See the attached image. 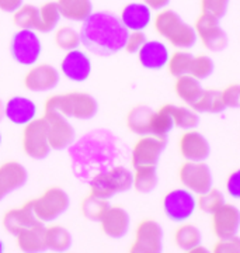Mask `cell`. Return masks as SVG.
I'll return each mask as SVG.
<instances>
[{
	"label": "cell",
	"mask_w": 240,
	"mask_h": 253,
	"mask_svg": "<svg viewBox=\"0 0 240 253\" xmlns=\"http://www.w3.org/2000/svg\"><path fill=\"white\" fill-rule=\"evenodd\" d=\"M129 31L118 16L108 11H94L80 28V45L98 56H111L125 46Z\"/></svg>",
	"instance_id": "1"
},
{
	"label": "cell",
	"mask_w": 240,
	"mask_h": 253,
	"mask_svg": "<svg viewBox=\"0 0 240 253\" xmlns=\"http://www.w3.org/2000/svg\"><path fill=\"white\" fill-rule=\"evenodd\" d=\"M155 30L160 37L180 49L193 48L197 42V33L174 10H160L153 20Z\"/></svg>",
	"instance_id": "2"
},
{
	"label": "cell",
	"mask_w": 240,
	"mask_h": 253,
	"mask_svg": "<svg viewBox=\"0 0 240 253\" xmlns=\"http://www.w3.org/2000/svg\"><path fill=\"white\" fill-rule=\"evenodd\" d=\"M45 109L56 110L66 118L90 120L97 114L98 104L89 93L72 91L49 97L45 101Z\"/></svg>",
	"instance_id": "3"
},
{
	"label": "cell",
	"mask_w": 240,
	"mask_h": 253,
	"mask_svg": "<svg viewBox=\"0 0 240 253\" xmlns=\"http://www.w3.org/2000/svg\"><path fill=\"white\" fill-rule=\"evenodd\" d=\"M132 187V172L124 166H116L107 172L96 174L90 181V194L100 199H111L118 193Z\"/></svg>",
	"instance_id": "4"
},
{
	"label": "cell",
	"mask_w": 240,
	"mask_h": 253,
	"mask_svg": "<svg viewBox=\"0 0 240 253\" xmlns=\"http://www.w3.org/2000/svg\"><path fill=\"white\" fill-rule=\"evenodd\" d=\"M33 201V211L38 221L41 222H52L66 212L69 208L71 200L68 193L61 187H51L45 190L42 196Z\"/></svg>",
	"instance_id": "5"
},
{
	"label": "cell",
	"mask_w": 240,
	"mask_h": 253,
	"mask_svg": "<svg viewBox=\"0 0 240 253\" xmlns=\"http://www.w3.org/2000/svg\"><path fill=\"white\" fill-rule=\"evenodd\" d=\"M10 52L13 59L20 65H36L42 52V44L36 30H18L11 38Z\"/></svg>",
	"instance_id": "6"
},
{
	"label": "cell",
	"mask_w": 240,
	"mask_h": 253,
	"mask_svg": "<svg viewBox=\"0 0 240 253\" xmlns=\"http://www.w3.org/2000/svg\"><path fill=\"white\" fill-rule=\"evenodd\" d=\"M197 210L196 194L190 190L174 189L163 199V211L173 222H186L194 215Z\"/></svg>",
	"instance_id": "7"
},
{
	"label": "cell",
	"mask_w": 240,
	"mask_h": 253,
	"mask_svg": "<svg viewBox=\"0 0 240 253\" xmlns=\"http://www.w3.org/2000/svg\"><path fill=\"white\" fill-rule=\"evenodd\" d=\"M44 121L46 126L48 144L51 149L63 151L75 141V129L68 118L53 109H45Z\"/></svg>",
	"instance_id": "8"
},
{
	"label": "cell",
	"mask_w": 240,
	"mask_h": 253,
	"mask_svg": "<svg viewBox=\"0 0 240 253\" xmlns=\"http://www.w3.org/2000/svg\"><path fill=\"white\" fill-rule=\"evenodd\" d=\"M23 149L31 159H45L51 148L48 144L46 126L44 118H34L24 126L23 131Z\"/></svg>",
	"instance_id": "9"
},
{
	"label": "cell",
	"mask_w": 240,
	"mask_h": 253,
	"mask_svg": "<svg viewBox=\"0 0 240 253\" xmlns=\"http://www.w3.org/2000/svg\"><path fill=\"white\" fill-rule=\"evenodd\" d=\"M178 177L187 190L198 196L212 189V173L204 162L186 161L178 170Z\"/></svg>",
	"instance_id": "10"
},
{
	"label": "cell",
	"mask_w": 240,
	"mask_h": 253,
	"mask_svg": "<svg viewBox=\"0 0 240 253\" xmlns=\"http://www.w3.org/2000/svg\"><path fill=\"white\" fill-rule=\"evenodd\" d=\"M163 251V229L153 219H145L135 231L131 253H160Z\"/></svg>",
	"instance_id": "11"
},
{
	"label": "cell",
	"mask_w": 240,
	"mask_h": 253,
	"mask_svg": "<svg viewBox=\"0 0 240 253\" xmlns=\"http://www.w3.org/2000/svg\"><path fill=\"white\" fill-rule=\"evenodd\" d=\"M194 30L197 33V38L201 40L202 45L208 51L219 52L228 45V36L219 26V20L216 18L201 13V16L197 18Z\"/></svg>",
	"instance_id": "12"
},
{
	"label": "cell",
	"mask_w": 240,
	"mask_h": 253,
	"mask_svg": "<svg viewBox=\"0 0 240 253\" xmlns=\"http://www.w3.org/2000/svg\"><path fill=\"white\" fill-rule=\"evenodd\" d=\"M167 144V138L160 136L142 135L133 145L132 149V166H145V165H153L159 162L160 156L163 154Z\"/></svg>",
	"instance_id": "13"
},
{
	"label": "cell",
	"mask_w": 240,
	"mask_h": 253,
	"mask_svg": "<svg viewBox=\"0 0 240 253\" xmlns=\"http://www.w3.org/2000/svg\"><path fill=\"white\" fill-rule=\"evenodd\" d=\"M240 212L233 204L223 203L212 212V229L218 239L232 238L239 234Z\"/></svg>",
	"instance_id": "14"
},
{
	"label": "cell",
	"mask_w": 240,
	"mask_h": 253,
	"mask_svg": "<svg viewBox=\"0 0 240 253\" xmlns=\"http://www.w3.org/2000/svg\"><path fill=\"white\" fill-rule=\"evenodd\" d=\"M61 72L72 82H86L91 75V61L89 55L78 48L66 51V55L61 62Z\"/></svg>",
	"instance_id": "15"
},
{
	"label": "cell",
	"mask_w": 240,
	"mask_h": 253,
	"mask_svg": "<svg viewBox=\"0 0 240 253\" xmlns=\"http://www.w3.org/2000/svg\"><path fill=\"white\" fill-rule=\"evenodd\" d=\"M178 149L181 156L190 162H204L211 154L208 139L201 132L187 129L178 141Z\"/></svg>",
	"instance_id": "16"
},
{
	"label": "cell",
	"mask_w": 240,
	"mask_h": 253,
	"mask_svg": "<svg viewBox=\"0 0 240 253\" xmlns=\"http://www.w3.org/2000/svg\"><path fill=\"white\" fill-rule=\"evenodd\" d=\"M59 83L58 69L49 63L33 65L24 76V84L30 91H48L55 89Z\"/></svg>",
	"instance_id": "17"
},
{
	"label": "cell",
	"mask_w": 240,
	"mask_h": 253,
	"mask_svg": "<svg viewBox=\"0 0 240 253\" xmlns=\"http://www.w3.org/2000/svg\"><path fill=\"white\" fill-rule=\"evenodd\" d=\"M4 117L16 126H27L37 118V104L24 96L10 97L4 104Z\"/></svg>",
	"instance_id": "18"
},
{
	"label": "cell",
	"mask_w": 240,
	"mask_h": 253,
	"mask_svg": "<svg viewBox=\"0 0 240 253\" xmlns=\"http://www.w3.org/2000/svg\"><path fill=\"white\" fill-rule=\"evenodd\" d=\"M28 174L26 168L16 161L3 163L0 166V200L7 194L21 189L27 183Z\"/></svg>",
	"instance_id": "19"
},
{
	"label": "cell",
	"mask_w": 240,
	"mask_h": 253,
	"mask_svg": "<svg viewBox=\"0 0 240 253\" xmlns=\"http://www.w3.org/2000/svg\"><path fill=\"white\" fill-rule=\"evenodd\" d=\"M120 20L128 31H143L151 26L152 10L142 1H132L121 10Z\"/></svg>",
	"instance_id": "20"
},
{
	"label": "cell",
	"mask_w": 240,
	"mask_h": 253,
	"mask_svg": "<svg viewBox=\"0 0 240 253\" xmlns=\"http://www.w3.org/2000/svg\"><path fill=\"white\" fill-rule=\"evenodd\" d=\"M103 232L108 238L113 239H121L128 234L131 219L128 212L122 207H108L106 214L98 221Z\"/></svg>",
	"instance_id": "21"
},
{
	"label": "cell",
	"mask_w": 240,
	"mask_h": 253,
	"mask_svg": "<svg viewBox=\"0 0 240 253\" xmlns=\"http://www.w3.org/2000/svg\"><path fill=\"white\" fill-rule=\"evenodd\" d=\"M169 56V48L158 40H152V41L146 40L142 48L138 51L139 63L145 69H151V71H160L166 68Z\"/></svg>",
	"instance_id": "22"
},
{
	"label": "cell",
	"mask_w": 240,
	"mask_h": 253,
	"mask_svg": "<svg viewBox=\"0 0 240 253\" xmlns=\"http://www.w3.org/2000/svg\"><path fill=\"white\" fill-rule=\"evenodd\" d=\"M37 221L38 219L33 211V201H28L20 208L7 211L3 217V226L9 234L16 236L20 231L34 225Z\"/></svg>",
	"instance_id": "23"
},
{
	"label": "cell",
	"mask_w": 240,
	"mask_h": 253,
	"mask_svg": "<svg viewBox=\"0 0 240 253\" xmlns=\"http://www.w3.org/2000/svg\"><path fill=\"white\" fill-rule=\"evenodd\" d=\"M16 238H17L18 248L23 252L38 253L46 249V246H45V225L41 221H37L34 225L20 231Z\"/></svg>",
	"instance_id": "24"
},
{
	"label": "cell",
	"mask_w": 240,
	"mask_h": 253,
	"mask_svg": "<svg viewBox=\"0 0 240 253\" xmlns=\"http://www.w3.org/2000/svg\"><path fill=\"white\" fill-rule=\"evenodd\" d=\"M61 17L71 21H83L93 13L91 0H58Z\"/></svg>",
	"instance_id": "25"
},
{
	"label": "cell",
	"mask_w": 240,
	"mask_h": 253,
	"mask_svg": "<svg viewBox=\"0 0 240 253\" xmlns=\"http://www.w3.org/2000/svg\"><path fill=\"white\" fill-rule=\"evenodd\" d=\"M153 110L149 106H136L133 107L126 117V126L129 131H132L136 135H148L151 134V118Z\"/></svg>",
	"instance_id": "26"
},
{
	"label": "cell",
	"mask_w": 240,
	"mask_h": 253,
	"mask_svg": "<svg viewBox=\"0 0 240 253\" xmlns=\"http://www.w3.org/2000/svg\"><path fill=\"white\" fill-rule=\"evenodd\" d=\"M174 89H176V94L178 96V99L183 100L188 106H193L204 90L200 81L193 78L191 75L178 76L176 84H174Z\"/></svg>",
	"instance_id": "27"
},
{
	"label": "cell",
	"mask_w": 240,
	"mask_h": 253,
	"mask_svg": "<svg viewBox=\"0 0 240 253\" xmlns=\"http://www.w3.org/2000/svg\"><path fill=\"white\" fill-rule=\"evenodd\" d=\"M45 246L53 252H66L72 246L71 232L61 225L45 226Z\"/></svg>",
	"instance_id": "28"
},
{
	"label": "cell",
	"mask_w": 240,
	"mask_h": 253,
	"mask_svg": "<svg viewBox=\"0 0 240 253\" xmlns=\"http://www.w3.org/2000/svg\"><path fill=\"white\" fill-rule=\"evenodd\" d=\"M158 186V172L156 166L145 165L136 166L132 173V187L139 193H151Z\"/></svg>",
	"instance_id": "29"
},
{
	"label": "cell",
	"mask_w": 240,
	"mask_h": 253,
	"mask_svg": "<svg viewBox=\"0 0 240 253\" xmlns=\"http://www.w3.org/2000/svg\"><path fill=\"white\" fill-rule=\"evenodd\" d=\"M191 109L194 110L196 113L216 114V113H222L226 107L223 104L221 91L215 90V89H206V90H202L201 96L191 106Z\"/></svg>",
	"instance_id": "30"
},
{
	"label": "cell",
	"mask_w": 240,
	"mask_h": 253,
	"mask_svg": "<svg viewBox=\"0 0 240 253\" xmlns=\"http://www.w3.org/2000/svg\"><path fill=\"white\" fill-rule=\"evenodd\" d=\"M164 109L169 111V114L174 121V126H178L181 129H194L198 126V114L193 109L188 107H180L174 104H164Z\"/></svg>",
	"instance_id": "31"
},
{
	"label": "cell",
	"mask_w": 240,
	"mask_h": 253,
	"mask_svg": "<svg viewBox=\"0 0 240 253\" xmlns=\"http://www.w3.org/2000/svg\"><path fill=\"white\" fill-rule=\"evenodd\" d=\"M201 232L197 226L191 224H183L176 229L174 232V242L178 246V249L190 252L197 245L201 244Z\"/></svg>",
	"instance_id": "32"
},
{
	"label": "cell",
	"mask_w": 240,
	"mask_h": 253,
	"mask_svg": "<svg viewBox=\"0 0 240 253\" xmlns=\"http://www.w3.org/2000/svg\"><path fill=\"white\" fill-rule=\"evenodd\" d=\"M13 21L20 30H37L40 23V9L33 4H21L13 13Z\"/></svg>",
	"instance_id": "33"
},
{
	"label": "cell",
	"mask_w": 240,
	"mask_h": 253,
	"mask_svg": "<svg viewBox=\"0 0 240 253\" xmlns=\"http://www.w3.org/2000/svg\"><path fill=\"white\" fill-rule=\"evenodd\" d=\"M61 20V13L56 1H48L40 7V23L37 31L40 33H51L58 27Z\"/></svg>",
	"instance_id": "34"
},
{
	"label": "cell",
	"mask_w": 240,
	"mask_h": 253,
	"mask_svg": "<svg viewBox=\"0 0 240 253\" xmlns=\"http://www.w3.org/2000/svg\"><path fill=\"white\" fill-rule=\"evenodd\" d=\"M174 128V121L164 107H160L158 111H153L151 118V134L152 135L167 138L170 131Z\"/></svg>",
	"instance_id": "35"
},
{
	"label": "cell",
	"mask_w": 240,
	"mask_h": 253,
	"mask_svg": "<svg viewBox=\"0 0 240 253\" xmlns=\"http://www.w3.org/2000/svg\"><path fill=\"white\" fill-rule=\"evenodd\" d=\"M108 207H110V203L106 199H100L90 194L89 197H86L81 203V212L90 221H100L101 217L106 214Z\"/></svg>",
	"instance_id": "36"
},
{
	"label": "cell",
	"mask_w": 240,
	"mask_h": 253,
	"mask_svg": "<svg viewBox=\"0 0 240 253\" xmlns=\"http://www.w3.org/2000/svg\"><path fill=\"white\" fill-rule=\"evenodd\" d=\"M191 61H193V54L187 52L184 49H180L173 55H170L166 66L169 69L170 75H173L174 78H178L181 75H188Z\"/></svg>",
	"instance_id": "37"
},
{
	"label": "cell",
	"mask_w": 240,
	"mask_h": 253,
	"mask_svg": "<svg viewBox=\"0 0 240 253\" xmlns=\"http://www.w3.org/2000/svg\"><path fill=\"white\" fill-rule=\"evenodd\" d=\"M55 42L63 51H72L80 45V36L75 28L63 26L55 33Z\"/></svg>",
	"instance_id": "38"
},
{
	"label": "cell",
	"mask_w": 240,
	"mask_h": 253,
	"mask_svg": "<svg viewBox=\"0 0 240 253\" xmlns=\"http://www.w3.org/2000/svg\"><path fill=\"white\" fill-rule=\"evenodd\" d=\"M213 69H215V65H213V61L209 56L198 55V56H193L188 75H191L193 78H196L198 81H202V79H206L212 75Z\"/></svg>",
	"instance_id": "39"
},
{
	"label": "cell",
	"mask_w": 240,
	"mask_h": 253,
	"mask_svg": "<svg viewBox=\"0 0 240 253\" xmlns=\"http://www.w3.org/2000/svg\"><path fill=\"white\" fill-rule=\"evenodd\" d=\"M225 203L223 194L216 189H211L205 191L202 194H200V197L197 199V208H200L201 211L212 214L216 208H219Z\"/></svg>",
	"instance_id": "40"
},
{
	"label": "cell",
	"mask_w": 240,
	"mask_h": 253,
	"mask_svg": "<svg viewBox=\"0 0 240 253\" xmlns=\"http://www.w3.org/2000/svg\"><path fill=\"white\" fill-rule=\"evenodd\" d=\"M229 7V0H201V10L204 14L221 20Z\"/></svg>",
	"instance_id": "41"
},
{
	"label": "cell",
	"mask_w": 240,
	"mask_h": 253,
	"mask_svg": "<svg viewBox=\"0 0 240 253\" xmlns=\"http://www.w3.org/2000/svg\"><path fill=\"white\" fill-rule=\"evenodd\" d=\"M222 101L225 107L228 109H238L240 106V86L239 84H231L221 91Z\"/></svg>",
	"instance_id": "42"
},
{
	"label": "cell",
	"mask_w": 240,
	"mask_h": 253,
	"mask_svg": "<svg viewBox=\"0 0 240 253\" xmlns=\"http://www.w3.org/2000/svg\"><path fill=\"white\" fill-rule=\"evenodd\" d=\"M146 36L143 31H129V34L126 37L125 41V51H128L129 54H138V51L142 48V45L146 42Z\"/></svg>",
	"instance_id": "43"
},
{
	"label": "cell",
	"mask_w": 240,
	"mask_h": 253,
	"mask_svg": "<svg viewBox=\"0 0 240 253\" xmlns=\"http://www.w3.org/2000/svg\"><path fill=\"white\" fill-rule=\"evenodd\" d=\"M213 252L215 253H239L240 252V239L239 236H232L219 239L213 245Z\"/></svg>",
	"instance_id": "44"
},
{
	"label": "cell",
	"mask_w": 240,
	"mask_h": 253,
	"mask_svg": "<svg viewBox=\"0 0 240 253\" xmlns=\"http://www.w3.org/2000/svg\"><path fill=\"white\" fill-rule=\"evenodd\" d=\"M226 190L232 199L238 200L240 197V172L235 170L229 174L226 181Z\"/></svg>",
	"instance_id": "45"
},
{
	"label": "cell",
	"mask_w": 240,
	"mask_h": 253,
	"mask_svg": "<svg viewBox=\"0 0 240 253\" xmlns=\"http://www.w3.org/2000/svg\"><path fill=\"white\" fill-rule=\"evenodd\" d=\"M23 4V0H0V10L4 13H14Z\"/></svg>",
	"instance_id": "46"
},
{
	"label": "cell",
	"mask_w": 240,
	"mask_h": 253,
	"mask_svg": "<svg viewBox=\"0 0 240 253\" xmlns=\"http://www.w3.org/2000/svg\"><path fill=\"white\" fill-rule=\"evenodd\" d=\"M141 1L145 3L151 10H158V11L166 9L170 3V0H141Z\"/></svg>",
	"instance_id": "47"
},
{
	"label": "cell",
	"mask_w": 240,
	"mask_h": 253,
	"mask_svg": "<svg viewBox=\"0 0 240 253\" xmlns=\"http://www.w3.org/2000/svg\"><path fill=\"white\" fill-rule=\"evenodd\" d=\"M190 253H208V249L204 248V246H201V244H200L197 245L196 248H193V249L190 251Z\"/></svg>",
	"instance_id": "48"
},
{
	"label": "cell",
	"mask_w": 240,
	"mask_h": 253,
	"mask_svg": "<svg viewBox=\"0 0 240 253\" xmlns=\"http://www.w3.org/2000/svg\"><path fill=\"white\" fill-rule=\"evenodd\" d=\"M3 117H4V103L0 100V121L3 120Z\"/></svg>",
	"instance_id": "49"
},
{
	"label": "cell",
	"mask_w": 240,
	"mask_h": 253,
	"mask_svg": "<svg viewBox=\"0 0 240 253\" xmlns=\"http://www.w3.org/2000/svg\"><path fill=\"white\" fill-rule=\"evenodd\" d=\"M4 251H6V245H4V242L0 239V253H3Z\"/></svg>",
	"instance_id": "50"
},
{
	"label": "cell",
	"mask_w": 240,
	"mask_h": 253,
	"mask_svg": "<svg viewBox=\"0 0 240 253\" xmlns=\"http://www.w3.org/2000/svg\"><path fill=\"white\" fill-rule=\"evenodd\" d=\"M0 145H1V134H0Z\"/></svg>",
	"instance_id": "51"
}]
</instances>
